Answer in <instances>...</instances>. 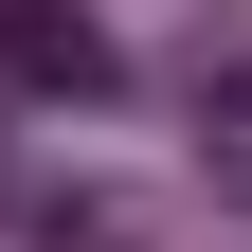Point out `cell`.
<instances>
[{"label":"cell","instance_id":"6da1fadb","mask_svg":"<svg viewBox=\"0 0 252 252\" xmlns=\"http://www.w3.org/2000/svg\"><path fill=\"white\" fill-rule=\"evenodd\" d=\"M0 72H18V90H54V108H90L126 54L90 36V0H0Z\"/></svg>","mask_w":252,"mask_h":252}]
</instances>
